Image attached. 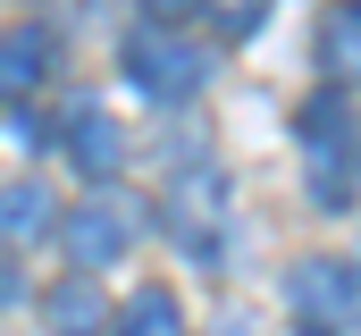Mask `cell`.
<instances>
[{
  "mask_svg": "<svg viewBox=\"0 0 361 336\" xmlns=\"http://www.w3.org/2000/svg\"><path fill=\"white\" fill-rule=\"evenodd\" d=\"M135 236H143V202H135V193H109V185L59 219V244H68V260H76L85 277H92V269H109V260H126Z\"/></svg>",
  "mask_w": 361,
  "mask_h": 336,
  "instance_id": "1",
  "label": "cell"
},
{
  "mask_svg": "<svg viewBox=\"0 0 361 336\" xmlns=\"http://www.w3.org/2000/svg\"><path fill=\"white\" fill-rule=\"evenodd\" d=\"M126 76L143 84L152 101H185L210 76V51L193 34H177V25H143V34H126Z\"/></svg>",
  "mask_w": 361,
  "mask_h": 336,
  "instance_id": "2",
  "label": "cell"
},
{
  "mask_svg": "<svg viewBox=\"0 0 361 336\" xmlns=\"http://www.w3.org/2000/svg\"><path fill=\"white\" fill-rule=\"evenodd\" d=\"M160 219H169V236H177L193 260H210L219 236H227V176H219V168H177L169 193H160Z\"/></svg>",
  "mask_w": 361,
  "mask_h": 336,
  "instance_id": "3",
  "label": "cell"
},
{
  "mask_svg": "<svg viewBox=\"0 0 361 336\" xmlns=\"http://www.w3.org/2000/svg\"><path fill=\"white\" fill-rule=\"evenodd\" d=\"M286 303L302 311V328L336 336V328H353V320H361V277L345 269V260L311 252V260H294V269H286Z\"/></svg>",
  "mask_w": 361,
  "mask_h": 336,
  "instance_id": "4",
  "label": "cell"
},
{
  "mask_svg": "<svg viewBox=\"0 0 361 336\" xmlns=\"http://www.w3.org/2000/svg\"><path fill=\"white\" fill-rule=\"evenodd\" d=\"M42 328L51 336H109V294L92 286L85 269L59 277V286H42Z\"/></svg>",
  "mask_w": 361,
  "mask_h": 336,
  "instance_id": "5",
  "label": "cell"
},
{
  "mask_svg": "<svg viewBox=\"0 0 361 336\" xmlns=\"http://www.w3.org/2000/svg\"><path fill=\"white\" fill-rule=\"evenodd\" d=\"M59 68V42L42 34V25H17V34H0V101H25V92H42V76Z\"/></svg>",
  "mask_w": 361,
  "mask_h": 336,
  "instance_id": "6",
  "label": "cell"
},
{
  "mask_svg": "<svg viewBox=\"0 0 361 336\" xmlns=\"http://www.w3.org/2000/svg\"><path fill=\"white\" fill-rule=\"evenodd\" d=\"M68 160L85 168L92 185L126 160V135H118V118H109V109H76V118H68Z\"/></svg>",
  "mask_w": 361,
  "mask_h": 336,
  "instance_id": "7",
  "label": "cell"
},
{
  "mask_svg": "<svg viewBox=\"0 0 361 336\" xmlns=\"http://www.w3.org/2000/svg\"><path fill=\"white\" fill-rule=\"evenodd\" d=\"M59 227V202L42 185H0V244H42Z\"/></svg>",
  "mask_w": 361,
  "mask_h": 336,
  "instance_id": "8",
  "label": "cell"
},
{
  "mask_svg": "<svg viewBox=\"0 0 361 336\" xmlns=\"http://www.w3.org/2000/svg\"><path fill=\"white\" fill-rule=\"evenodd\" d=\"M319 68H328V84H361V8L319 17Z\"/></svg>",
  "mask_w": 361,
  "mask_h": 336,
  "instance_id": "9",
  "label": "cell"
},
{
  "mask_svg": "<svg viewBox=\"0 0 361 336\" xmlns=\"http://www.w3.org/2000/svg\"><path fill=\"white\" fill-rule=\"evenodd\" d=\"M118 336H185V311H177V294H169V286H143V294L126 303Z\"/></svg>",
  "mask_w": 361,
  "mask_h": 336,
  "instance_id": "10",
  "label": "cell"
},
{
  "mask_svg": "<svg viewBox=\"0 0 361 336\" xmlns=\"http://www.w3.org/2000/svg\"><path fill=\"white\" fill-rule=\"evenodd\" d=\"M202 8H210V0H143V25H177V34H185Z\"/></svg>",
  "mask_w": 361,
  "mask_h": 336,
  "instance_id": "11",
  "label": "cell"
},
{
  "mask_svg": "<svg viewBox=\"0 0 361 336\" xmlns=\"http://www.w3.org/2000/svg\"><path fill=\"white\" fill-rule=\"evenodd\" d=\"M261 8L269 0H219V17H235V25H261Z\"/></svg>",
  "mask_w": 361,
  "mask_h": 336,
  "instance_id": "12",
  "label": "cell"
},
{
  "mask_svg": "<svg viewBox=\"0 0 361 336\" xmlns=\"http://www.w3.org/2000/svg\"><path fill=\"white\" fill-rule=\"evenodd\" d=\"M8 303H25V286H17V269H8V252H0V311Z\"/></svg>",
  "mask_w": 361,
  "mask_h": 336,
  "instance_id": "13",
  "label": "cell"
},
{
  "mask_svg": "<svg viewBox=\"0 0 361 336\" xmlns=\"http://www.w3.org/2000/svg\"><path fill=\"white\" fill-rule=\"evenodd\" d=\"M353 8H361V0H353Z\"/></svg>",
  "mask_w": 361,
  "mask_h": 336,
  "instance_id": "14",
  "label": "cell"
}]
</instances>
